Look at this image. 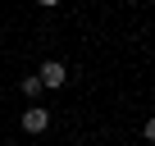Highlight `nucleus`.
<instances>
[{
	"label": "nucleus",
	"instance_id": "obj_3",
	"mask_svg": "<svg viewBox=\"0 0 155 146\" xmlns=\"http://www.w3.org/2000/svg\"><path fill=\"white\" fill-rule=\"evenodd\" d=\"M23 96L37 101V96H41V78H23Z\"/></svg>",
	"mask_w": 155,
	"mask_h": 146
},
{
	"label": "nucleus",
	"instance_id": "obj_5",
	"mask_svg": "<svg viewBox=\"0 0 155 146\" xmlns=\"http://www.w3.org/2000/svg\"><path fill=\"white\" fill-rule=\"evenodd\" d=\"M37 5H46V9H55V5H59V0H37Z\"/></svg>",
	"mask_w": 155,
	"mask_h": 146
},
{
	"label": "nucleus",
	"instance_id": "obj_1",
	"mask_svg": "<svg viewBox=\"0 0 155 146\" xmlns=\"http://www.w3.org/2000/svg\"><path fill=\"white\" fill-rule=\"evenodd\" d=\"M37 78H41V87H55V91H59V87L68 82V68H64L59 59H46V64H41V73H37Z\"/></svg>",
	"mask_w": 155,
	"mask_h": 146
},
{
	"label": "nucleus",
	"instance_id": "obj_2",
	"mask_svg": "<svg viewBox=\"0 0 155 146\" xmlns=\"http://www.w3.org/2000/svg\"><path fill=\"white\" fill-rule=\"evenodd\" d=\"M46 128H50V110L32 105V110L23 114V132H32V137H37V132H46Z\"/></svg>",
	"mask_w": 155,
	"mask_h": 146
},
{
	"label": "nucleus",
	"instance_id": "obj_4",
	"mask_svg": "<svg viewBox=\"0 0 155 146\" xmlns=\"http://www.w3.org/2000/svg\"><path fill=\"white\" fill-rule=\"evenodd\" d=\"M141 137H146V141H155V114H150V119L141 123Z\"/></svg>",
	"mask_w": 155,
	"mask_h": 146
}]
</instances>
